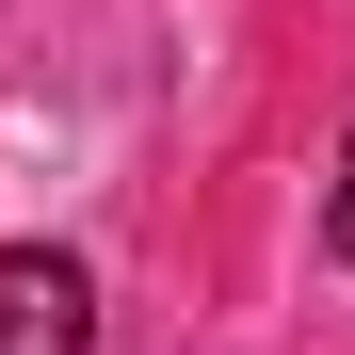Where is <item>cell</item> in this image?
<instances>
[{"label":"cell","mask_w":355,"mask_h":355,"mask_svg":"<svg viewBox=\"0 0 355 355\" xmlns=\"http://www.w3.org/2000/svg\"><path fill=\"white\" fill-rule=\"evenodd\" d=\"M0 355H97V275L49 243H0Z\"/></svg>","instance_id":"obj_1"},{"label":"cell","mask_w":355,"mask_h":355,"mask_svg":"<svg viewBox=\"0 0 355 355\" xmlns=\"http://www.w3.org/2000/svg\"><path fill=\"white\" fill-rule=\"evenodd\" d=\"M323 226H339V259H355V130H339V194H323Z\"/></svg>","instance_id":"obj_2"}]
</instances>
